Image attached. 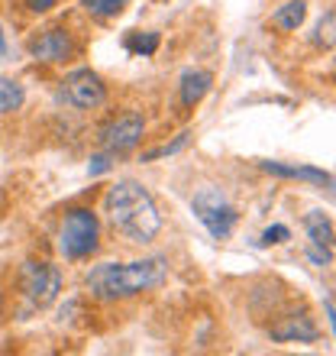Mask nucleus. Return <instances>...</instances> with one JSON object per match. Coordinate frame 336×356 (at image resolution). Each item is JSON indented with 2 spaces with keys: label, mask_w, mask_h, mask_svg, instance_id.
Here are the masks:
<instances>
[{
  "label": "nucleus",
  "mask_w": 336,
  "mask_h": 356,
  "mask_svg": "<svg viewBox=\"0 0 336 356\" xmlns=\"http://www.w3.org/2000/svg\"><path fill=\"white\" fill-rule=\"evenodd\" d=\"M103 214L113 224L117 234H123L130 243H152L162 234V214L149 188L140 181H117L103 195Z\"/></svg>",
  "instance_id": "1"
},
{
  "label": "nucleus",
  "mask_w": 336,
  "mask_h": 356,
  "mask_svg": "<svg viewBox=\"0 0 336 356\" xmlns=\"http://www.w3.org/2000/svg\"><path fill=\"white\" fill-rule=\"evenodd\" d=\"M168 279V263L162 256H146L133 263H101L84 275V289L97 301H120L142 291L159 289Z\"/></svg>",
  "instance_id": "2"
},
{
  "label": "nucleus",
  "mask_w": 336,
  "mask_h": 356,
  "mask_svg": "<svg viewBox=\"0 0 336 356\" xmlns=\"http://www.w3.org/2000/svg\"><path fill=\"white\" fill-rule=\"evenodd\" d=\"M101 246V220L91 207L68 211L58 227V253L65 259H87Z\"/></svg>",
  "instance_id": "3"
},
{
  "label": "nucleus",
  "mask_w": 336,
  "mask_h": 356,
  "mask_svg": "<svg viewBox=\"0 0 336 356\" xmlns=\"http://www.w3.org/2000/svg\"><path fill=\"white\" fill-rule=\"evenodd\" d=\"M191 211H194V217L207 227V234L214 240H230L236 220H240V211L230 204V197L220 188H201L191 197Z\"/></svg>",
  "instance_id": "4"
},
{
  "label": "nucleus",
  "mask_w": 336,
  "mask_h": 356,
  "mask_svg": "<svg viewBox=\"0 0 336 356\" xmlns=\"http://www.w3.org/2000/svg\"><path fill=\"white\" fill-rule=\"evenodd\" d=\"M19 289H23V295L29 298V305L49 308V305L58 298V291H62V272L52 263L29 259V263H23V269H19Z\"/></svg>",
  "instance_id": "5"
},
{
  "label": "nucleus",
  "mask_w": 336,
  "mask_h": 356,
  "mask_svg": "<svg viewBox=\"0 0 336 356\" xmlns=\"http://www.w3.org/2000/svg\"><path fill=\"white\" fill-rule=\"evenodd\" d=\"M62 101L75 111H97L107 101V88H103L101 75L91 68H78L62 81Z\"/></svg>",
  "instance_id": "6"
},
{
  "label": "nucleus",
  "mask_w": 336,
  "mask_h": 356,
  "mask_svg": "<svg viewBox=\"0 0 336 356\" xmlns=\"http://www.w3.org/2000/svg\"><path fill=\"white\" fill-rule=\"evenodd\" d=\"M142 133H146V120H142L140 113H123V117H117V120H110L107 127L101 130V136H97V143H101L103 152H110V156H117V152H130L140 146Z\"/></svg>",
  "instance_id": "7"
},
{
  "label": "nucleus",
  "mask_w": 336,
  "mask_h": 356,
  "mask_svg": "<svg viewBox=\"0 0 336 356\" xmlns=\"http://www.w3.org/2000/svg\"><path fill=\"white\" fill-rule=\"evenodd\" d=\"M72 52H75V42H72V36L62 26L42 29L29 42V56L36 58V62H65V58H72Z\"/></svg>",
  "instance_id": "8"
},
{
  "label": "nucleus",
  "mask_w": 336,
  "mask_h": 356,
  "mask_svg": "<svg viewBox=\"0 0 336 356\" xmlns=\"http://www.w3.org/2000/svg\"><path fill=\"white\" fill-rule=\"evenodd\" d=\"M269 337L275 340V343H317L320 330H317V324L301 311V314H288V318L275 321L269 327Z\"/></svg>",
  "instance_id": "9"
},
{
  "label": "nucleus",
  "mask_w": 336,
  "mask_h": 356,
  "mask_svg": "<svg viewBox=\"0 0 336 356\" xmlns=\"http://www.w3.org/2000/svg\"><path fill=\"white\" fill-rule=\"evenodd\" d=\"M210 85H214V75L207 68H187V72H181V81H178V97L185 107H197L207 97Z\"/></svg>",
  "instance_id": "10"
},
{
  "label": "nucleus",
  "mask_w": 336,
  "mask_h": 356,
  "mask_svg": "<svg viewBox=\"0 0 336 356\" xmlns=\"http://www.w3.org/2000/svg\"><path fill=\"white\" fill-rule=\"evenodd\" d=\"M262 172L278 178H301V181H310V185H333V175L324 169H314V165H288V162H262Z\"/></svg>",
  "instance_id": "11"
},
{
  "label": "nucleus",
  "mask_w": 336,
  "mask_h": 356,
  "mask_svg": "<svg viewBox=\"0 0 336 356\" xmlns=\"http://www.w3.org/2000/svg\"><path fill=\"white\" fill-rule=\"evenodd\" d=\"M304 230H308V240L314 246H324V250H333V220L324 211H310L304 217Z\"/></svg>",
  "instance_id": "12"
},
{
  "label": "nucleus",
  "mask_w": 336,
  "mask_h": 356,
  "mask_svg": "<svg viewBox=\"0 0 336 356\" xmlns=\"http://www.w3.org/2000/svg\"><path fill=\"white\" fill-rule=\"evenodd\" d=\"M304 17H308V0H288L285 7H278L271 13V23L278 29H285V33H294L304 23Z\"/></svg>",
  "instance_id": "13"
},
{
  "label": "nucleus",
  "mask_w": 336,
  "mask_h": 356,
  "mask_svg": "<svg viewBox=\"0 0 336 356\" xmlns=\"http://www.w3.org/2000/svg\"><path fill=\"white\" fill-rule=\"evenodd\" d=\"M23 101H26V91H23V85H19L17 78L0 75V113L19 111V107H23Z\"/></svg>",
  "instance_id": "14"
},
{
  "label": "nucleus",
  "mask_w": 336,
  "mask_h": 356,
  "mask_svg": "<svg viewBox=\"0 0 336 356\" xmlns=\"http://www.w3.org/2000/svg\"><path fill=\"white\" fill-rule=\"evenodd\" d=\"M123 49H126L130 56L149 58V56H156V52H159V33H126Z\"/></svg>",
  "instance_id": "15"
},
{
  "label": "nucleus",
  "mask_w": 336,
  "mask_h": 356,
  "mask_svg": "<svg viewBox=\"0 0 336 356\" xmlns=\"http://www.w3.org/2000/svg\"><path fill=\"white\" fill-rule=\"evenodd\" d=\"M187 140H191V133H178L171 143H162V146H156V149L142 152V162H159V159H168V156H175V152H181L187 146Z\"/></svg>",
  "instance_id": "16"
},
{
  "label": "nucleus",
  "mask_w": 336,
  "mask_h": 356,
  "mask_svg": "<svg viewBox=\"0 0 336 356\" xmlns=\"http://www.w3.org/2000/svg\"><path fill=\"white\" fill-rule=\"evenodd\" d=\"M333 29H336V13L333 10H327L324 17H320V23H317V29H314V46H320V49H333Z\"/></svg>",
  "instance_id": "17"
},
{
  "label": "nucleus",
  "mask_w": 336,
  "mask_h": 356,
  "mask_svg": "<svg viewBox=\"0 0 336 356\" xmlns=\"http://www.w3.org/2000/svg\"><path fill=\"white\" fill-rule=\"evenodd\" d=\"M123 7H126V0H84V10L94 13V17H101V19L120 17Z\"/></svg>",
  "instance_id": "18"
},
{
  "label": "nucleus",
  "mask_w": 336,
  "mask_h": 356,
  "mask_svg": "<svg viewBox=\"0 0 336 356\" xmlns=\"http://www.w3.org/2000/svg\"><path fill=\"white\" fill-rule=\"evenodd\" d=\"M285 240H291L288 227H285V224H271V227H265V234H262L259 243L262 246H278V243H285Z\"/></svg>",
  "instance_id": "19"
},
{
  "label": "nucleus",
  "mask_w": 336,
  "mask_h": 356,
  "mask_svg": "<svg viewBox=\"0 0 336 356\" xmlns=\"http://www.w3.org/2000/svg\"><path fill=\"white\" fill-rule=\"evenodd\" d=\"M308 259L314 266H324V269H327V266L333 263V250H324V246H314V243H310L308 246Z\"/></svg>",
  "instance_id": "20"
},
{
  "label": "nucleus",
  "mask_w": 336,
  "mask_h": 356,
  "mask_svg": "<svg viewBox=\"0 0 336 356\" xmlns=\"http://www.w3.org/2000/svg\"><path fill=\"white\" fill-rule=\"evenodd\" d=\"M110 159H113L110 152H97V156L91 159V165H87V172H91V175H103V172H107V169L113 165Z\"/></svg>",
  "instance_id": "21"
},
{
  "label": "nucleus",
  "mask_w": 336,
  "mask_h": 356,
  "mask_svg": "<svg viewBox=\"0 0 336 356\" xmlns=\"http://www.w3.org/2000/svg\"><path fill=\"white\" fill-rule=\"evenodd\" d=\"M26 7L33 10V13H46V10L56 7V0H26Z\"/></svg>",
  "instance_id": "22"
},
{
  "label": "nucleus",
  "mask_w": 336,
  "mask_h": 356,
  "mask_svg": "<svg viewBox=\"0 0 336 356\" xmlns=\"http://www.w3.org/2000/svg\"><path fill=\"white\" fill-rule=\"evenodd\" d=\"M324 314H327V324H330V330L336 327V308H333V298H324Z\"/></svg>",
  "instance_id": "23"
}]
</instances>
